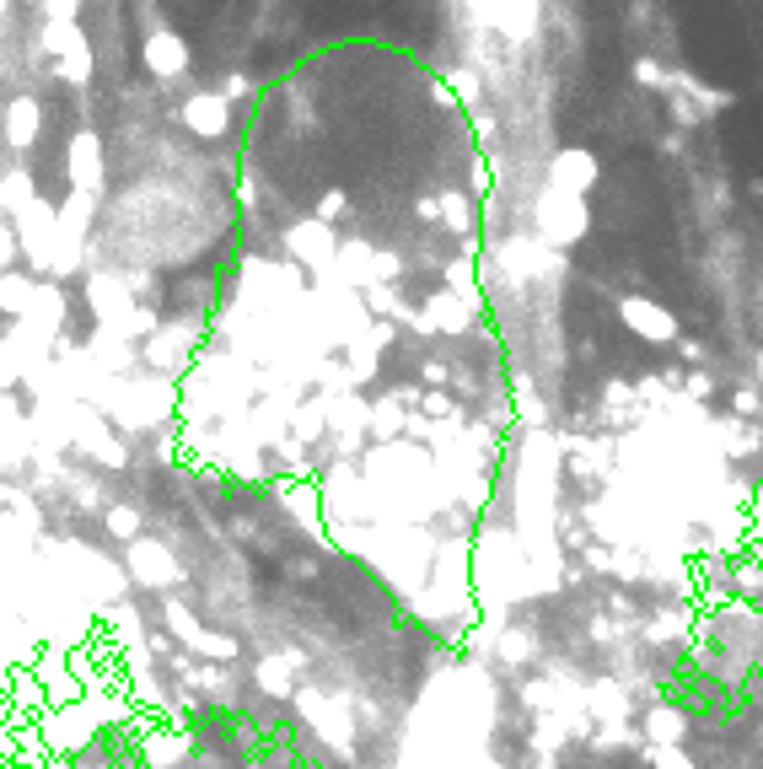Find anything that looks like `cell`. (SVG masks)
Listing matches in <instances>:
<instances>
[{
  "instance_id": "5",
  "label": "cell",
  "mask_w": 763,
  "mask_h": 769,
  "mask_svg": "<svg viewBox=\"0 0 763 769\" xmlns=\"http://www.w3.org/2000/svg\"><path fill=\"white\" fill-rule=\"evenodd\" d=\"M65 162H70V184L76 188L92 194V188L102 184V140H97L92 129H81V135L70 140V156H65Z\"/></svg>"
},
{
  "instance_id": "12",
  "label": "cell",
  "mask_w": 763,
  "mask_h": 769,
  "mask_svg": "<svg viewBox=\"0 0 763 769\" xmlns=\"http://www.w3.org/2000/svg\"><path fill=\"white\" fill-rule=\"evenodd\" d=\"M11 253H17V237H11V226H0V270L11 264Z\"/></svg>"
},
{
  "instance_id": "6",
  "label": "cell",
  "mask_w": 763,
  "mask_h": 769,
  "mask_svg": "<svg viewBox=\"0 0 763 769\" xmlns=\"http://www.w3.org/2000/svg\"><path fill=\"white\" fill-rule=\"evenodd\" d=\"M38 124H43V108H38L32 93H17L6 103V140H11L17 152H28L32 140H38Z\"/></svg>"
},
{
  "instance_id": "10",
  "label": "cell",
  "mask_w": 763,
  "mask_h": 769,
  "mask_svg": "<svg viewBox=\"0 0 763 769\" xmlns=\"http://www.w3.org/2000/svg\"><path fill=\"white\" fill-rule=\"evenodd\" d=\"M339 211H344V194H339V188H329V194H323V205H317V221L339 216Z\"/></svg>"
},
{
  "instance_id": "11",
  "label": "cell",
  "mask_w": 763,
  "mask_h": 769,
  "mask_svg": "<svg viewBox=\"0 0 763 769\" xmlns=\"http://www.w3.org/2000/svg\"><path fill=\"white\" fill-rule=\"evenodd\" d=\"M49 17H81V0H43Z\"/></svg>"
},
{
  "instance_id": "7",
  "label": "cell",
  "mask_w": 763,
  "mask_h": 769,
  "mask_svg": "<svg viewBox=\"0 0 763 769\" xmlns=\"http://www.w3.org/2000/svg\"><path fill=\"white\" fill-rule=\"evenodd\" d=\"M624 318H629L640 334H650V339H672V334H677V323H672L667 312H656L650 302H624Z\"/></svg>"
},
{
  "instance_id": "9",
  "label": "cell",
  "mask_w": 763,
  "mask_h": 769,
  "mask_svg": "<svg viewBox=\"0 0 763 769\" xmlns=\"http://www.w3.org/2000/svg\"><path fill=\"white\" fill-rule=\"evenodd\" d=\"M635 81H645V87H672L667 76H662V65H656V60H635Z\"/></svg>"
},
{
  "instance_id": "1",
  "label": "cell",
  "mask_w": 763,
  "mask_h": 769,
  "mask_svg": "<svg viewBox=\"0 0 763 769\" xmlns=\"http://www.w3.org/2000/svg\"><path fill=\"white\" fill-rule=\"evenodd\" d=\"M538 216H544V232H549L554 243H576L580 232H586V205H580V194L570 188H544V199H538Z\"/></svg>"
},
{
  "instance_id": "3",
  "label": "cell",
  "mask_w": 763,
  "mask_h": 769,
  "mask_svg": "<svg viewBox=\"0 0 763 769\" xmlns=\"http://www.w3.org/2000/svg\"><path fill=\"white\" fill-rule=\"evenodd\" d=\"M184 124L194 135H205V140H221V135L232 129V97L226 93H194L184 103Z\"/></svg>"
},
{
  "instance_id": "4",
  "label": "cell",
  "mask_w": 763,
  "mask_h": 769,
  "mask_svg": "<svg viewBox=\"0 0 763 769\" xmlns=\"http://www.w3.org/2000/svg\"><path fill=\"white\" fill-rule=\"evenodd\" d=\"M549 184L570 188V194H586V188L597 184V156L580 152V146H565V152L549 162Z\"/></svg>"
},
{
  "instance_id": "8",
  "label": "cell",
  "mask_w": 763,
  "mask_h": 769,
  "mask_svg": "<svg viewBox=\"0 0 763 769\" xmlns=\"http://www.w3.org/2000/svg\"><path fill=\"white\" fill-rule=\"evenodd\" d=\"M60 76L70 87H87L92 81V43H76L70 55H60Z\"/></svg>"
},
{
  "instance_id": "2",
  "label": "cell",
  "mask_w": 763,
  "mask_h": 769,
  "mask_svg": "<svg viewBox=\"0 0 763 769\" xmlns=\"http://www.w3.org/2000/svg\"><path fill=\"white\" fill-rule=\"evenodd\" d=\"M140 55H146V70H151L156 81H173V76L188 70V43L173 28H162V22L146 32V49Z\"/></svg>"
},
{
  "instance_id": "13",
  "label": "cell",
  "mask_w": 763,
  "mask_h": 769,
  "mask_svg": "<svg viewBox=\"0 0 763 769\" xmlns=\"http://www.w3.org/2000/svg\"><path fill=\"white\" fill-rule=\"evenodd\" d=\"M6 11H11V0H0V17H6Z\"/></svg>"
}]
</instances>
